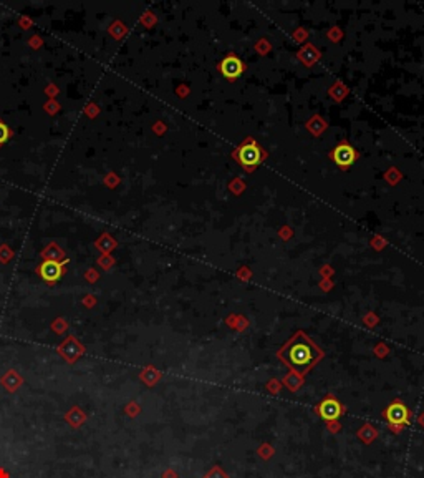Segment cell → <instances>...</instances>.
Returning a JSON list of instances; mask_svg holds the SVG:
<instances>
[{
  "instance_id": "52a82bcc",
  "label": "cell",
  "mask_w": 424,
  "mask_h": 478,
  "mask_svg": "<svg viewBox=\"0 0 424 478\" xmlns=\"http://www.w3.org/2000/svg\"><path fill=\"white\" fill-rule=\"evenodd\" d=\"M61 272H63V266L60 264V262L57 261H45L40 267V274H42V278L48 281V283H52V281H58V278L61 276Z\"/></svg>"
},
{
  "instance_id": "8992f818",
  "label": "cell",
  "mask_w": 424,
  "mask_h": 478,
  "mask_svg": "<svg viewBox=\"0 0 424 478\" xmlns=\"http://www.w3.org/2000/svg\"><path fill=\"white\" fill-rule=\"evenodd\" d=\"M385 417L391 425L396 427H406L409 422V410L403 402H393V404L385 410Z\"/></svg>"
},
{
  "instance_id": "3957f363",
  "label": "cell",
  "mask_w": 424,
  "mask_h": 478,
  "mask_svg": "<svg viewBox=\"0 0 424 478\" xmlns=\"http://www.w3.org/2000/svg\"><path fill=\"white\" fill-rule=\"evenodd\" d=\"M330 156H332L335 164H338L340 168L345 169V168H350L351 164L356 161L358 153H356V150L348 141H341V143H338V145L335 146Z\"/></svg>"
},
{
  "instance_id": "ba28073f",
  "label": "cell",
  "mask_w": 424,
  "mask_h": 478,
  "mask_svg": "<svg viewBox=\"0 0 424 478\" xmlns=\"http://www.w3.org/2000/svg\"><path fill=\"white\" fill-rule=\"evenodd\" d=\"M8 140V128L3 123H0V145Z\"/></svg>"
},
{
  "instance_id": "277c9868",
  "label": "cell",
  "mask_w": 424,
  "mask_h": 478,
  "mask_svg": "<svg viewBox=\"0 0 424 478\" xmlns=\"http://www.w3.org/2000/svg\"><path fill=\"white\" fill-rule=\"evenodd\" d=\"M219 70H221V73L224 75L229 82H234L235 78H239L240 75L244 73L245 66L237 55L229 53V55H226L224 59L219 62Z\"/></svg>"
},
{
  "instance_id": "5b68a950",
  "label": "cell",
  "mask_w": 424,
  "mask_h": 478,
  "mask_svg": "<svg viewBox=\"0 0 424 478\" xmlns=\"http://www.w3.org/2000/svg\"><path fill=\"white\" fill-rule=\"evenodd\" d=\"M316 414H318L323 420H327V422H335V420H338L341 417L343 407L335 397L328 395L327 399L321 400L320 404L316 405Z\"/></svg>"
},
{
  "instance_id": "6da1fadb",
  "label": "cell",
  "mask_w": 424,
  "mask_h": 478,
  "mask_svg": "<svg viewBox=\"0 0 424 478\" xmlns=\"http://www.w3.org/2000/svg\"><path fill=\"white\" fill-rule=\"evenodd\" d=\"M277 355L285 365L293 370V374L305 375L321 359L323 352L305 332L298 330L297 334H293V337H290L283 344Z\"/></svg>"
},
{
  "instance_id": "7a4b0ae2",
  "label": "cell",
  "mask_w": 424,
  "mask_h": 478,
  "mask_svg": "<svg viewBox=\"0 0 424 478\" xmlns=\"http://www.w3.org/2000/svg\"><path fill=\"white\" fill-rule=\"evenodd\" d=\"M232 156L237 159V163L240 166L249 169V171H252V169L262 161V158H264V151H262L260 145H258L254 138H247V140L242 141L237 148L234 150Z\"/></svg>"
}]
</instances>
